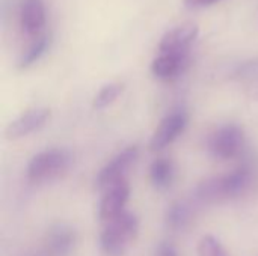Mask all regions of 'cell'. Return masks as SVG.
Listing matches in <instances>:
<instances>
[{"mask_svg": "<svg viewBox=\"0 0 258 256\" xmlns=\"http://www.w3.org/2000/svg\"><path fill=\"white\" fill-rule=\"evenodd\" d=\"M50 119V110L47 107L30 109L26 113L15 118L5 130V136L9 140H17L39 130Z\"/></svg>", "mask_w": 258, "mask_h": 256, "instance_id": "obj_9", "label": "cell"}, {"mask_svg": "<svg viewBox=\"0 0 258 256\" xmlns=\"http://www.w3.org/2000/svg\"><path fill=\"white\" fill-rule=\"evenodd\" d=\"M252 178L251 167L240 166L230 174L203 181L195 189V198L201 204H218L239 198L251 187Z\"/></svg>", "mask_w": 258, "mask_h": 256, "instance_id": "obj_1", "label": "cell"}, {"mask_svg": "<svg viewBox=\"0 0 258 256\" xmlns=\"http://www.w3.org/2000/svg\"><path fill=\"white\" fill-rule=\"evenodd\" d=\"M77 240L74 228L57 223L50 228L47 234V249L53 256H67L74 247Z\"/></svg>", "mask_w": 258, "mask_h": 256, "instance_id": "obj_12", "label": "cell"}, {"mask_svg": "<svg viewBox=\"0 0 258 256\" xmlns=\"http://www.w3.org/2000/svg\"><path fill=\"white\" fill-rule=\"evenodd\" d=\"M47 47H48V38H47V35H41L39 38H36L29 45V48L23 53V56L20 57V62H18L20 68H27V66L33 65L45 53Z\"/></svg>", "mask_w": 258, "mask_h": 256, "instance_id": "obj_15", "label": "cell"}, {"mask_svg": "<svg viewBox=\"0 0 258 256\" xmlns=\"http://www.w3.org/2000/svg\"><path fill=\"white\" fill-rule=\"evenodd\" d=\"M150 180L157 190L168 189L174 181V164L168 158H157L150 167Z\"/></svg>", "mask_w": 258, "mask_h": 256, "instance_id": "obj_13", "label": "cell"}, {"mask_svg": "<svg viewBox=\"0 0 258 256\" xmlns=\"http://www.w3.org/2000/svg\"><path fill=\"white\" fill-rule=\"evenodd\" d=\"M157 256H178L175 247L169 243H163L157 249Z\"/></svg>", "mask_w": 258, "mask_h": 256, "instance_id": "obj_18", "label": "cell"}, {"mask_svg": "<svg viewBox=\"0 0 258 256\" xmlns=\"http://www.w3.org/2000/svg\"><path fill=\"white\" fill-rule=\"evenodd\" d=\"M139 155L138 146H128L122 149L119 154H116L97 175L95 178V186L100 190H104L106 187L112 186L116 181L125 180V174L128 169L136 163Z\"/></svg>", "mask_w": 258, "mask_h": 256, "instance_id": "obj_5", "label": "cell"}, {"mask_svg": "<svg viewBox=\"0 0 258 256\" xmlns=\"http://www.w3.org/2000/svg\"><path fill=\"white\" fill-rule=\"evenodd\" d=\"M243 146L245 134L236 124H225L207 137V149L216 160H233L242 154Z\"/></svg>", "mask_w": 258, "mask_h": 256, "instance_id": "obj_4", "label": "cell"}, {"mask_svg": "<svg viewBox=\"0 0 258 256\" xmlns=\"http://www.w3.org/2000/svg\"><path fill=\"white\" fill-rule=\"evenodd\" d=\"M221 0H184V3L189 8H200V6H210L213 3H218Z\"/></svg>", "mask_w": 258, "mask_h": 256, "instance_id": "obj_19", "label": "cell"}, {"mask_svg": "<svg viewBox=\"0 0 258 256\" xmlns=\"http://www.w3.org/2000/svg\"><path fill=\"white\" fill-rule=\"evenodd\" d=\"M187 125V113L184 109H175L171 113H168L156 128L151 140H150V149L151 151H160L171 145L186 128Z\"/></svg>", "mask_w": 258, "mask_h": 256, "instance_id": "obj_6", "label": "cell"}, {"mask_svg": "<svg viewBox=\"0 0 258 256\" xmlns=\"http://www.w3.org/2000/svg\"><path fill=\"white\" fill-rule=\"evenodd\" d=\"M71 163V154L62 148H51L38 152L27 164V180L35 184L51 181L60 177Z\"/></svg>", "mask_w": 258, "mask_h": 256, "instance_id": "obj_3", "label": "cell"}, {"mask_svg": "<svg viewBox=\"0 0 258 256\" xmlns=\"http://www.w3.org/2000/svg\"><path fill=\"white\" fill-rule=\"evenodd\" d=\"M130 198V186L127 180H121L113 183L112 186L103 190V196L100 199L98 217L103 223L118 217L125 211V204Z\"/></svg>", "mask_w": 258, "mask_h": 256, "instance_id": "obj_7", "label": "cell"}, {"mask_svg": "<svg viewBox=\"0 0 258 256\" xmlns=\"http://www.w3.org/2000/svg\"><path fill=\"white\" fill-rule=\"evenodd\" d=\"M198 26L194 23H183L168 30L159 44V53H186L190 51L192 44L198 38Z\"/></svg>", "mask_w": 258, "mask_h": 256, "instance_id": "obj_8", "label": "cell"}, {"mask_svg": "<svg viewBox=\"0 0 258 256\" xmlns=\"http://www.w3.org/2000/svg\"><path fill=\"white\" fill-rule=\"evenodd\" d=\"M198 256H228L222 244L212 235H204L197 247Z\"/></svg>", "mask_w": 258, "mask_h": 256, "instance_id": "obj_17", "label": "cell"}, {"mask_svg": "<svg viewBox=\"0 0 258 256\" xmlns=\"http://www.w3.org/2000/svg\"><path fill=\"white\" fill-rule=\"evenodd\" d=\"M139 232V222L135 214L124 211L104 223L100 234V250L103 256H124L133 246Z\"/></svg>", "mask_w": 258, "mask_h": 256, "instance_id": "obj_2", "label": "cell"}, {"mask_svg": "<svg viewBox=\"0 0 258 256\" xmlns=\"http://www.w3.org/2000/svg\"><path fill=\"white\" fill-rule=\"evenodd\" d=\"M192 220V208L186 202L177 201L171 204L166 211L165 222L166 226L172 231H183Z\"/></svg>", "mask_w": 258, "mask_h": 256, "instance_id": "obj_14", "label": "cell"}, {"mask_svg": "<svg viewBox=\"0 0 258 256\" xmlns=\"http://www.w3.org/2000/svg\"><path fill=\"white\" fill-rule=\"evenodd\" d=\"M122 91H124L122 83H109L103 86L94 98V107L98 110L109 107L112 103L116 101V98L122 94Z\"/></svg>", "mask_w": 258, "mask_h": 256, "instance_id": "obj_16", "label": "cell"}, {"mask_svg": "<svg viewBox=\"0 0 258 256\" xmlns=\"http://www.w3.org/2000/svg\"><path fill=\"white\" fill-rule=\"evenodd\" d=\"M190 63V51L186 53H159L153 63L151 71L157 78L172 80L181 75Z\"/></svg>", "mask_w": 258, "mask_h": 256, "instance_id": "obj_10", "label": "cell"}, {"mask_svg": "<svg viewBox=\"0 0 258 256\" xmlns=\"http://www.w3.org/2000/svg\"><path fill=\"white\" fill-rule=\"evenodd\" d=\"M20 26L27 35H38L45 26L44 0H21Z\"/></svg>", "mask_w": 258, "mask_h": 256, "instance_id": "obj_11", "label": "cell"}]
</instances>
